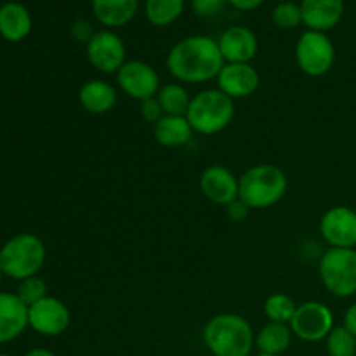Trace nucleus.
I'll list each match as a JSON object with an SVG mask.
<instances>
[{
    "label": "nucleus",
    "mask_w": 356,
    "mask_h": 356,
    "mask_svg": "<svg viewBox=\"0 0 356 356\" xmlns=\"http://www.w3.org/2000/svg\"><path fill=\"white\" fill-rule=\"evenodd\" d=\"M44 242L33 233H19L3 243L0 249V270L13 280H26L37 277L45 263Z\"/></svg>",
    "instance_id": "nucleus-5"
},
{
    "label": "nucleus",
    "mask_w": 356,
    "mask_h": 356,
    "mask_svg": "<svg viewBox=\"0 0 356 356\" xmlns=\"http://www.w3.org/2000/svg\"><path fill=\"white\" fill-rule=\"evenodd\" d=\"M250 207L243 200L236 198L232 204L226 205V216H228L229 221L233 222H243L247 218H249Z\"/></svg>",
    "instance_id": "nucleus-32"
},
{
    "label": "nucleus",
    "mask_w": 356,
    "mask_h": 356,
    "mask_svg": "<svg viewBox=\"0 0 356 356\" xmlns=\"http://www.w3.org/2000/svg\"><path fill=\"white\" fill-rule=\"evenodd\" d=\"M329 356H356V337L344 325L334 327L325 339Z\"/></svg>",
    "instance_id": "nucleus-26"
},
{
    "label": "nucleus",
    "mask_w": 356,
    "mask_h": 356,
    "mask_svg": "<svg viewBox=\"0 0 356 356\" xmlns=\"http://www.w3.org/2000/svg\"><path fill=\"white\" fill-rule=\"evenodd\" d=\"M138 6L139 0H92V13L101 24L111 30L132 21Z\"/></svg>",
    "instance_id": "nucleus-20"
},
{
    "label": "nucleus",
    "mask_w": 356,
    "mask_h": 356,
    "mask_svg": "<svg viewBox=\"0 0 356 356\" xmlns=\"http://www.w3.org/2000/svg\"><path fill=\"white\" fill-rule=\"evenodd\" d=\"M292 330L287 323L268 322L256 334V348L259 353L282 356L292 344Z\"/></svg>",
    "instance_id": "nucleus-22"
},
{
    "label": "nucleus",
    "mask_w": 356,
    "mask_h": 356,
    "mask_svg": "<svg viewBox=\"0 0 356 356\" xmlns=\"http://www.w3.org/2000/svg\"><path fill=\"white\" fill-rule=\"evenodd\" d=\"M193 132L202 136H214L225 131L235 118V101L216 89L200 90L191 97L186 111Z\"/></svg>",
    "instance_id": "nucleus-4"
},
{
    "label": "nucleus",
    "mask_w": 356,
    "mask_h": 356,
    "mask_svg": "<svg viewBox=\"0 0 356 356\" xmlns=\"http://www.w3.org/2000/svg\"><path fill=\"white\" fill-rule=\"evenodd\" d=\"M302 23L308 30L329 31L339 24L344 14V0H302Z\"/></svg>",
    "instance_id": "nucleus-16"
},
{
    "label": "nucleus",
    "mask_w": 356,
    "mask_h": 356,
    "mask_svg": "<svg viewBox=\"0 0 356 356\" xmlns=\"http://www.w3.org/2000/svg\"><path fill=\"white\" fill-rule=\"evenodd\" d=\"M2 277H3V271L0 270V284H2Z\"/></svg>",
    "instance_id": "nucleus-37"
},
{
    "label": "nucleus",
    "mask_w": 356,
    "mask_h": 356,
    "mask_svg": "<svg viewBox=\"0 0 356 356\" xmlns=\"http://www.w3.org/2000/svg\"><path fill=\"white\" fill-rule=\"evenodd\" d=\"M167 70L179 83H205L218 79L225 66L218 40L205 35H191L170 47Z\"/></svg>",
    "instance_id": "nucleus-1"
},
{
    "label": "nucleus",
    "mask_w": 356,
    "mask_h": 356,
    "mask_svg": "<svg viewBox=\"0 0 356 356\" xmlns=\"http://www.w3.org/2000/svg\"><path fill=\"white\" fill-rule=\"evenodd\" d=\"M271 19L280 30H294L302 23L301 6L294 2H280L271 13Z\"/></svg>",
    "instance_id": "nucleus-27"
},
{
    "label": "nucleus",
    "mask_w": 356,
    "mask_h": 356,
    "mask_svg": "<svg viewBox=\"0 0 356 356\" xmlns=\"http://www.w3.org/2000/svg\"><path fill=\"white\" fill-rule=\"evenodd\" d=\"M70 322L72 315L68 306L58 298L47 296L35 305L28 306V325L40 336H61L70 327Z\"/></svg>",
    "instance_id": "nucleus-11"
},
{
    "label": "nucleus",
    "mask_w": 356,
    "mask_h": 356,
    "mask_svg": "<svg viewBox=\"0 0 356 356\" xmlns=\"http://www.w3.org/2000/svg\"><path fill=\"white\" fill-rule=\"evenodd\" d=\"M139 111H141L143 120H145L146 124L152 125V127L160 120V118L163 117V110H162V106H160L156 96L141 101V108H139Z\"/></svg>",
    "instance_id": "nucleus-30"
},
{
    "label": "nucleus",
    "mask_w": 356,
    "mask_h": 356,
    "mask_svg": "<svg viewBox=\"0 0 356 356\" xmlns=\"http://www.w3.org/2000/svg\"><path fill=\"white\" fill-rule=\"evenodd\" d=\"M263 2L264 0H228V3H232L238 10H254Z\"/></svg>",
    "instance_id": "nucleus-34"
},
{
    "label": "nucleus",
    "mask_w": 356,
    "mask_h": 356,
    "mask_svg": "<svg viewBox=\"0 0 356 356\" xmlns=\"http://www.w3.org/2000/svg\"><path fill=\"white\" fill-rule=\"evenodd\" d=\"M256 356H278V355H264V353H259V355H256Z\"/></svg>",
    "instance_id": "nucleus-36"
},
{
    "label": "nucleus",
    "mask_w": 356,
    "mask_h": 356,
    "mask_svg": "<svg viewBox=\"0 0 356 356\" xmlns=\"http://www.w3.org/2000/svg\"><path fill=\"white\" fill-rule=\"evenodd\" d=\"M289 181L284 170L271 163H257L238 177V198L252 209H268L287 193Z\"/></svg>",
    "instance_id": "nucleus-3"
},
{
    "label": "nucleus",
    "mask_w": 356,
    "mask_h": 356,
    "mask_svg": "<svg viewBox=\"0 0 356 356\" xmlns=\"http://www.w3.org/2000/svg\"><path fill=\"white\" fill-rule=\"evenodd\" d=\"M228 0H191V9L200 17H214L222 13Z\"/></svg>",
    "instance_id": "nucleus-29"
},
{
    "label": "nucleus",
    "mask_w": 356,
    "mask_h": 356,
    "mask_svg": "<svg viewBox=\"0 0 356 356\" xmlns=\"http://www.w3.org/2000/svg\"><path fill=\"white\" fill-rule=\"evenodd\" d=\"M320 235L334 249H355L356 212L344 205L329 209L320 219Z\"/></svg>",
    "instance_id": "nucleus-12"
},
{
    "label": "nucleus",
    "mask_w": 356,
    "mask_h": 356,
    "mask_svg": "<svg viewBox=\"0 0 356 356\" xmlns=\"http://www.w3.org/2000/svg\"><path fill=\"white\" fill-rule=\"evenodd\" d=\"M31 31V16L24 6L7 2L0 7V35L9 42H19Z\"/></svg>",
    "instance_id": "nucleus-21"
},
{
    "label": "nucleus",
    "mask_w": 356,
    "mask_h": 356,
    "mask_svg": "<svg viewBox=\"0 0 356 356\" xmlns=\"http://www.w3.org/2000/svg\"><path fill=\"white\" fill-rule=\"evenodd\" d=\"M318 275L323 287L336 298L356 294V250L330 247L318 263Z\"/></svg>",
    "instance_id": "nucleus-6"
},
{
    "label": "nucleus",
    "mask_w": 356,
    "mask_h": 356,
    "mask_svg": "<svg viewBox=\"0 0 356 356\" xmlns=\"http://www.w3.org/2000/svg\"><path fill=\"white\" fill-rule=\"evenodd\" d=\"M216 82L221 92L236 101L252 96L259 89L261 76L250 63H225Z\"/></svg>",
    "instance_id": "nucleus-13"
},
{
    "label": "nucleus",
    "mask_w": 356,
    "mask_h": 356,
    "mask_svg": "<svg viewBox=\"0 0 356 356\" xmlns=\"http://www.w3.org/2000/svg\"><path fill=\"white\" fill-rule=\"evenodd\" d=\"M24 356H56V355L52 353V351L45 350V348H35V350L28 351Z\"/></svg>",
    "instance_id": "nucleus-35"
},
{
    "label": "nucleus",
    "mask_w": 356,
    "mask_h": 356,
    "mask_svg": "<svg viewBox=\"0 0 356 356\" xmlns=\"http://www.w3.org/2000/svg\"><path fill=\"white\" fill-rule=\"evenodd\" d=\"M344 327L356 337V302L351 305L344 313Z\"/></svg>",
    "instance_id": "nucleus-33"
},
{
    "label": "nucleus",
    "mask_w": 356,
    "mask_h": 356,
    "mask_svg": "<svg viewBox=\"0 0 356 356\" xmlns=\"http://www.w3.org/2000/svg\"><path fill=\"white\" fill-rule=\"evenodd\" d=\"M0 356H9V355H0Z\"/></svg>",
    "instance_id": "nucleus-38"
},
{
    "label": "nucleus",
    "mask_w": 356,
    "mask_h": 356,
    "mask_svg": "<svg viewBox=\"0 0 356 356\" xmlns=\"http://www.w3.org/2000/svg\"><path fill=\"white\" fill-rule=\"evenodd\" d=\"M70 31H72V37L75 38L76 42H80V44H89L90 38L94 37V28L92 24L89 23V21L86 19H76L75 23L72 24V28H70Z\"/></svg>",
    "instance_id": "nucleus-31"
},
{
    "label": "nucleus",
    "mask_w": 356,
    "mask_h": 356,
    "mask_svg": "<svg viewBox=\"0 0 356 356\" xmlns=\"http://www.w3.org/2000/svg\"><path fill=\"white\" fill-rule=\"evenodd\" d=\"M117 83L122 92L131 99L145 101L155 97L160 90V75L152 65L141 59L125 61L117 72Z\"/></svg>",
    "instance_id": "nucleus-9"
},
{
    "label": "nucleus",
    "mask_w": 356,
    "mask_h": 356,
    "mask_svg": "<svg viewBox=\"0 0 356 356\" xmlns=\"http://www.w3.org/2000/svg\"><path fill=\"white\" fill-rule=\"evenodd\" d=\"M117 89L106 80H87L79 90L80 106L90 115L110 113L117 104Z\"/></svg>",
    "instance_id": "nucleus-18"
},
{
    "label": "nucleus",
    "mask_w": 356,
    "mask_h": 356,
    "mask_svg": "<svg viewBox=\"0 0 356 356\" xmlns=\"http://www.w3.org/2000/svg\"><path fill=\"white\" fill-rule=\"evenodd\" d=\"M28 325V306L17 294L0 292V344L10 343L24 332Z\"/></svg>",
    "instance_id": "nucleus-17"
},
{
    "label": "nucleus",
    "mask_w": 356,
    "mask_h": 356,
    "mask_svg": "<svg viewBox=\"0 0 356 356\" xmlns=\"http://www.w3.org/2000/svg\"><path fill=\"white\" fill-rule=\"evenodd\" d=\"M200 191L209 202L226 207L238 198V177L225 165H209L200 176Z\"/></svg>",
    "instance_id": "nucleus-14"
},
{
    "label": "nucleus",
    "mask_w": 356,
    "mask_h": 356,
    "mask_svg": "<svg viewBox=\"0 0 356 356\" xmlns=\"http://www.w3.org/2000/svg\"><path fill=\"white\" fill-rule=\"evenodd\" d=\"M204 344L212 356H249L256 346V334L249 320L236 313H219L204 327Z\"/></svg>",
    "instance_id": "nucleus-2"
},
{
    "label": "nucleus",
    "mask_w": 356,
    "mask_h": 356,
    "mask_svg": "<svg viewBox=\"0 0 356 356\" xmlns=\"http://www.w3.org/2000/svg\"><path fill=\"white\" fill-rule=\"evenodd\" d=\"M87 59L97 72L104 75H117L118 70L127 61L125 44L115 31L99 30L94 33L89 44L86 45Z\"/></svg>",
    "instance_id": "nucleus-10"
},
{
    "label": "nucleus",
    "mask_w": 356,
    "mask_h": 356,
    "mask_svg": "<svg viewBox=\"0 0 356 356\" xmlns=\"http://www.w3.org/2000/svg\"><path fill=\"white\" fill-rule=\"evenodd\" d=\"M193 136L190 122L186 117H176V115H163L155 125H153V138L160 146L165 148H179L190 143Z\"/></svg>",
    "instance_id": "nucleus-19"
},
{
    "label": "nucleus",
    "mask_w": 356,
    "mask_h": 356,
    "mask_svg": "<svg viewBox=\"0 0 356 356\" xmlns=\"http://www.w3.org/2000/svg\"><path fill=\"white\" fill-rule=\"evenodd\" d=\"M336 47L323 31L306 30L296 44V63L308 76H323L332 70Z\"/></svg>",
    "instance_id": "nucleus-7"
},
{
    "label": "nucleus",
    "mask_w": 356,
    "mask_h": 356,
    "mask_svg": "<svg viewBox=\"0 0 356 356\" xmlns=\"http://www.w3.org/2000/svg\"><path fill=\"white\" fill-rule=\"evenodd\" d=\"M218 45L225 63H250L259 49L256 33L247 26H232L225 30Z\"/></svg>",
    "instance_id": "nucleus-15"
},
{
    "label": "nucleus",
    "mask_w": 356,
    "mask_h": 356,
    "mask_svg": "<svg viewBox=\"0 0 356 356\" xmlns=\"http://www.w3.org/2000/svg\"><path fill=\"white\" fill-rule=\"evenodd\" d=\"M184 10V0H146L145 14L146 19L153 26H169L176 23Z\"/></svg>",
    "instance_id": "nucleus-24"
},
{
    "label": "nucleus",
    "mask_w": 356,
    "mask_h": 356,
    "mask_svg": "<svg viewBox=\"0 0 356 356\" xmlns=\"http://www.w3.org/2000/svg\"><path fill=\"white\" fill-rule=\"evenodd\" d=\"M296 309H298V305H296L294 299L287 294H282V292L271 294L264 301V315L268 316L270 322L275 323H287L289 325L291 320L294 318Z\"/></svg>",
    "instance_id": "nucleus-25"
},
{
    "label": "nucleus",
    "mask_w": 356,
    "mask_h": 356,
    "mask_svg": "<svg viewBox=\"0 0 356 356\" xmlns=\"http://www.w3.org/2000/svg\"><path fill=\"white\" fill-rule=\"evenodd\" d=\"M291 330L296 337L306 343H318L327 339L334 329V313L327 305L318 301L302 302L291 320Z\"/></svg>",
    "instance_id": "nucleus-8"
},
{
    "label": "nucleus",
    "mask_w": 356,
    "mask_h": 356,
    "mask_svg": "<svg viewBox=\"0 0 356 356\" xmlns=\"http://www.w3.org/2000/svg\"><path fill=\"white\" fill-rule=\"evenodd\" d=\"M190 92L186 87L179 82L165 83L160 87L156 99L162 106L163 115H176V117H186V111L191 103Z\"/></svg>",
    "instance_id": "nucleus-23"
},
{
    "label": "nucleus",
    "mask_w": 356,
    "mask_h": 356,
    "mask_svg": "<svg viewBox=\"0 0 356 356\" xmlns=\"http://www.w3.org/2000/svg\"><path fill=\"white\" fill-rule=\"evenodd\" d=\"M16 294L24 305L31 306L40 301V299L47 298V284L40 277H30L26 280L19 282Z\"/></svg>",
    "instance_id": "nucleus-28"
}]
</instances>
